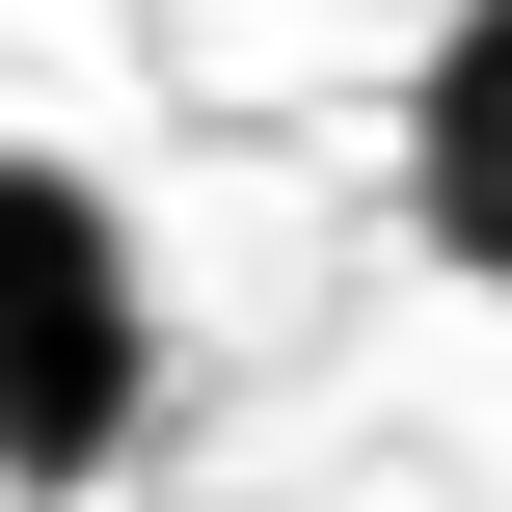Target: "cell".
Segmentation results:
<instances>
[{"label":"cell","mask_w":512,"mask_h":512,"mask_svg":"<svg viewBox=\"0 0 512 512\" xmlns=\"http://www.w3.org/2000/svg\"><path fill=\"white\" fill-rule=\"evenodd\" d=\"M162 432V270L81 162H0V486H108Z\"/></svg>","instance_id":"cell-1"},{"label":"cell","mask_w":512,"mask_h":512,"mask_svg":"<svg viewBox=\"0 0 512 512\" xmlns=\"http://www.w3.org/2000/svg\"><path fill=\"white\" fill-rule=\"evenodd\" d=\"M405 243H432L459 297H512V0H459V27L405 54Z\"/></svg>","instance_id":"cell-2"}]
</instances>
